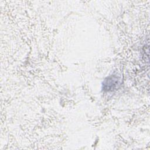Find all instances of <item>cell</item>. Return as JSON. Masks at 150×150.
<instances>
[{"label":"cell","mask_w":150,"mask_h":150,"mask_svg":"<svg viewBox=\"0 0 150 150\" xmlns=\"http://www.w3.org/2000/svg\"><path fill=\"white\" fill-rule=\"evenodd\" d=\"M120 79L116 76H111L105 79L103 82V88L106 91H112L120 85Z\"/></svg>","instance_id":"1"}]
</instances>
